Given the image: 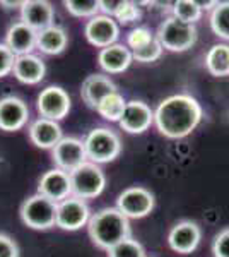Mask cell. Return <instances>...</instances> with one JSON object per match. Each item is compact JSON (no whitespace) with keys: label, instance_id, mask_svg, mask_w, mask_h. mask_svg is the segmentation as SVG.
I'll use <instances>...</instances> for the list:
<instances>
[{"label":"cell","instance_id":"1","mask_svg":"<svg viewBox=\"0 0 229 257\" xmlns=\"http://www.w3.org/2000/svg\"><path fill=\"white\" fill-rule=\"evenodd\" d=\"M203 110L191 94L178 93L164 98L154 110V125L168 139H183L200 123Z\"/></svg>","mask_w":229,"mask_h":257},{"label":"cell","instance_id":"2","mask_svg":"<svg viewBox=\"0 0 229 257\" xmlns=\"http://www.w3.org/2000/svg\"><path fill=\"white\" fill-rule=\"evenodd\" d=\"M87 233L96 247L110 250L122 240L132 237L130 219L125 218L116 208H103L91 214Z\"/></svg>","mask_w":229,"mask_h":257},{"label":"cell","instance_id":"3","mask_svg":"<svg viewBox=\"0 0 229 257\" xmlns=\"http://www.w3.org/2000/svg\"><path fill=\"white\" fill-rule=\"evenodd\" d=\"M87 161L94 165H105L116 160L122 153V141L115 131L108 127H96L84 138Z\"/></svg>","mask_w":229,"mask_h":257},{"label":"cell","instance_id":"4","mask_svg":"<svg viewBox=\"0 0 229 257\" xmlns=\"http://www.w3.org/2000/svg\"><path fill=\"white\" fill-rule=\"evenodd\" d=\"M156 38L161 47L169 52H186L197 43L198 31L197 26L186 24L183 21L173 18H166L157 28Z\"/></svg>","mask_w":229,"mask_h":257},{"label":"cell","instance_id":"5","mask_svg":"<svg viewBox=\"0 0 229 257\" xmlns=\"http://www.w3.org/2000/svg\"><path fill=\"white\" fill-rule=\"evenodd\" d=\"M19 214L24 225L33 230H50L57 225V202L36 192L24 199Z\"/></svg>","mask_w":229,"mask_h":257},{"label":"cell","instance_id":"6","mask_svg":"<svg viewBox=\"0 0 229 257\" xmlns=\"http://www.w3.org/2000/svg\"><path fill=\"white\" fill-rule=\"evenodd\" d=\"M70 184H72V196L87 201L103 194L106 187V175L99 165L86 161L70 173Z\"/></svg>","mask_w":229,"mask_h":257},{"label":"cell","instance_id":"7","mask_svg":"<svg viewBox=\"0 0 229 257\" xmlns=\"http://www.w3.org/2000/svg\"><path fill=\"white\" fill-rule=\"evenodd\" d=\"M154 196L149 189L140 187V185H134V187L125 189L116 199L115 208L128 219H140L151 214L154 209Z\"/></svg>","mask_w":229,"mask_h":257},{"label":"cell","instance_id":"8","mask_svg":"<svg viewBox=\"0 0 229 257\" xmlns=\"http://www.w3.org/2000/svg\"><path fill=\"white\" fill-rule=\"evenodd\" d=\"M70 106H72V99L67 91L60 86H47L36 98V108L40 117L55 120V122L67 117Z\"/></svg>","mask_w":229,"mask_h":257},{"label":"cell","instance_id":"9","mask_svg":"<svg viewBox=\"0 0 229 257\" xmlns=\"http://www.w3.org/2000/svg\"><path fill=\"white\" fill-rule=\"evenodd\" d=\"M91 218V209L86 201L70 196L57 204V225L65 231H77L87 226Z\"/></svg>","mask_w":229,"mask_h":257},{"label":"cell","instance_id":"10","mask_svg":"<svg viewBox=\"0 0 229 257\" xmlns=\"http://www.w3.org/2000/svg\"><path fill=\"white\" fill-rule=\"evenodd\" d=\"M86 40L96 48H106L118 43L120 38V24L113 18L105 14H98L87 19L84 26Z\"/></svg>","mask_w":229,"mask_h":257},{"label":"cell","instance_id":"11","mask_svg":"<svg viewBox=\"0 0 229 257\" xmlns=\"http://www.w3.org/2000/svg\"><path fill=\"white\" fill-rule=\"evenodd\" d=\"M52 160L55 168L72 173L87 161L84 141L79 138H62L60 143L52 149Z\"/></svg>","mask_w":229,"mask_h":257},{"label":"cell","instance_id":"12","mask_svg":"<svg viewBox=\"0 0 229 257\" xmlns=\"http://www.w3.org/2000/svg\"><path fill=\"white\" fill-rule=\"evenodd\" d=\"M38 194L48 197L53 202H62L72 196V184H70V173L64 170L52 168L45 172L38 180Z\"/></svg>","mask_w":229,"mask_h":257},{"label":"cell","instance_id":"13","mask_svg":"<svg viewBox=\"0 0 229 257\" xmlns=\"http://www.w3.org/2000/svg\"><path fill=\"white\" fill-rule=\"evenodd\" d=\"M118 123L128 134H142L154 123V110L140 99H132L127 101Z\"/></svg>","mask_w":229,"mask_h":257},{"label":"cell","instance_id":"14","mask_svg":"<svg viewBox=\"0 0 229 257\" xmlns=\"http://www.w3.org/2000/svg\"><path fill=\"white\" fill-rule=\"evenodd\" d=\"M202 240V230L195 221H183L176 223L168 233V243L171 250L178 254H191L198 247Z\"/></svg>","mask_w":229,"mask_h":257},{"label":"cell","instance_id":"15","mask_svg":"<svg viewBox=\"0 0 229 257\" xmlns=\"http://www.w3.org/2000/svg\"><path fill=\"white\" fill-rule=\"evenodd\" d=\"M29 120V106L18 96H6L0 99V131H21Z\"/></svg>","mask_w":229,"mask_h":257},{"label":"cell","instance_id":"16","mask_svg":"<svg viewBox=\"0 0 229 257\" xmlns=\"http://www.w3.org/2000/svg\"><path fill=\"white\" fill-rule=\"evenodd\" d=\"M28 134L31 143L41 149H53L64 138V131H62L60 123L43 117L33 120L28 128Z\"/></svg>","mask_w":229,"mask_h":257},{"label":"cell","instance_id":"17","mask_svg":"<svg viewBox=\"0 0 229 257\" xmlns=\"http://www.w3.org/2000/svg\"><path fill=\"white\" fill-rule=\"evenodd\" d=\"M55 11L47 0H26L21 7V21L36 33L52 26Z\"/></svg>","mask_w":229,"mask_h":257},{"label":"cell","instance_id":"18","mask_svg":"<svg viewBox=\"0 0 229 257\" xmlns=\"http://www.w3.org/2000/svg\"><path fill=\"white\" fill-rule=\"evenodd\" d=\"M134 62L132 52L127 45L115 43L111 47L99 50L98 53V64L106 74H122L125 72Z\"/></svg>","mask_w":229,"mask_h":257},{"label":"cell","instance_id":"19","mask_svg":"<svg viewBox=\"0 0 229 257\" xmlns=\"http://www.w3.org/2000/svg\"><path fill=\"white\" fill-rule=\"evenodd\" d=\"M12 74L23 84H38L47 76V64L41 57L35 55V53L21 55L16 57Z\"/></svg>","mask_w":229,"mask_h":257},{"label":"cell","instance_id":"20","mask_svg":"<svg viewBox=\"0 0 229 257\" xmlns=\"http://www.w3.org/2000/svg\"><path fill=\"white\" fill-rule=\"evenodd\" d=\"M36 33L35 30L24 24L23 21H18L7 30L6 33V45L16 57L29 55L36 48Z\"/></svg>","mask_w":229,"mask_h":257},{"label":"cell","instance_id":"21","mask_svg":"<svg viewBox=\"0 0 229 257\" xmlns=\"http://www.w3.org/2000/svg\"><path fill=\"white\" fill-rule=\"evenodd\" d=\"M115 91H116V86L110 77L103 76V74H93V76H87L84 82H82L81 96L89 108L96 110L99 101L105 96H108V94L115 93Z\"/></svg>","mask_w":229,"mask_h":257},{"label":"cell","instance_id":"22","mask_svg":"<svg viewBox=\"0 0 229 257\" xmlns=\"http://www.w3.org/2000/svg\"><path fill=\"white\" fill-rule=\"evenodd\" d=\"M69 35L62 26L52 24V26L45 28L38 31L36 35V48L45 55H58L67 48Z\"/></svg>","mask_w":229,"mask_h":257},{"label":"cell","instance_id":"23","mask_svg":"<svg viewBox=\"0 0 229 257\" xmlns=\"http://www.w3.org/2000/svg\"><path fill=\"white\" fill-rule=\"evenodd\" d=\"M205 69L215 77L229 76V45L215 43L205 53Z\"/></svg>","mask_w":229,"mask_h":257},{"label":"cell","instance_id":"24","mask_svg":"<svg viewBox=\"0 0 229 257\" xmlns=\"http://www.w3.org/2000/svg\"><path fill=\"white\" fill-rule=\"evenodd\" d=\"M125 106H127V101H125L123 94L115 91V93L108 94L99 101V105L96 106V111L108 122H120Z\"/></svg>","mask_w":229,"mask_h":257},{"label":"cell","instance_id":"25","mask_svg":"<svg viewBox=\"0 0 229 257\" xmlns=\"http://www.w3.org/2000/svg\"><path fill=\"white\" fill-rule=\"evenodd\" d=\"M210 30L220 40L229 41V2H217L209 16Z\"/></svg>","mask_w":229,"mask_h":257},{"label":"cell","instance_id":"26","mask_svg":"<svg viewBox=\"0 0 229 257\" xmlns=\"http://www.w3.org/2000/svg\"><path fill=\"white\" fill-rule=\"evenodd\" d=\"M202 14L203 11L197 4V0H178V2H173L171 16L186 24H193L195 26L202 19Z\"/></svg>","mask_w":229,"mask_h":257},{"label":"cell","instance_id":"27","mask_svg":"<svg viewBox=\"0 0 229 257\" xmlns=\"http://www.w3.org/2000/svg\"><path fill=\"white\" fill-rule=\"evenodd\" d=\"M65 9L74 18H94L99 12V0H65Z\"/></svg>","mask_w":229,"mask_h":257},{"label":"cell","instance_id":"28","mask_svg":"<svg viewBox=\"0 0 229 257\" xmlns=\"http://www.w3.org/2000/svg\"><path fill=\"white\" fill-rule=\"evenodd\" d=\"M108 252V257H145V250L139 240L128 237L111 247Z\"/></svg>","mask_w":229,"mask_h":257},{"label":"cell","instance_id":"29","mask_svg":"<svg viewBox=\"0 0 229 257\" xmlns=\"http://www.w3.org/2000/svg\"><path fill=\"white\" fill-rule=\"evenodd\" d=\"M162 50L164 48L161 47V43L157 41V38H154L149 41L147 45H144V47H140L137 50H130V52H132L134 60L140 62V64H151V62H156L161 59Z\"/></svg>","mask_w":229,"mask_h":257},{"label":"cell","instance_id":"30","mask_svg":"<svg viewBox=\"0 0 229 257\" xmlns=\"http://www.w3.org/2000/svg\"><path fill=\"white\" fill-rule=\"evenodd\" d=\"M142 12H140V7L137 2H130V0H122L118 11L115 14V21L118 24H123V26H128V24H134L140 19Z\"/></svg>","mask_w":229,"mask_h":257},{"label":"cell","instance_id":"31","mask_svg":"<svg viewBox=\"0 0 229 257\" xmlns=\"http://www.w3.org/2000/svg\"><path fill=\"white\" fill-rule=\"evenodd\" d=\"M156 38V35H152V31L145 26H139L134 28L130 33L127 35V47L130 50H137L144 45H147L149 41Z\"/></svg>","mask_w":229,"mask_h":257},{"label":"cell","instance_id":"32","mask_svg":"<svg viewBox=\"0 0 229 257\" xmlns=\"http://www.w3.org/2000/svg\"><path fill=\"white\" fill-rule=\"evenodd\" d=\"M212 254H214V257H229V228L220 230L214 237Z\"/></svg>","mask_w":229,"mask_h":257},{"label":"cell","instance_id":"33","mask_svg":"<svg viewBox=\"0 0 229 257\" xmlns=\"http://www.w3.org/2000/svg\"><path fill=\"white\" fill-rule=\"evenodd\" d=\"M14 62H16L14 53L11 52L6 43H0V77H6L12 74Z\"/></svg>","mask_w":229,"mask_h":257},{"label":"cell","instance_id":"34","mask_svg":"<svg viewBox=\"0 0 229 257\" xmlns=\"http://www.w3.org/2000/svg\"><path fill=\"white\" fill-rule=\"evenodd\" d=\"M0 257H19V247L16 240L6 233H0Z\"/></svg>","mask_w":229,"mask_h":257},{"label":"cell","instance_id":"35","mask_svg":"<svg viewBox=\"0 0 229 257\" xmlns=\"http://www.w3.org/2000/svg\"><path fill=\"white\" fill-rule=\"evenodd\" d=\"M120 4H122V0H99V11H101L105 16L115 18Z\"/></svg>","mask_w":229,"mask_h":257},{"label":"cell","instance_id":"36","mask_svg":"<svg viewBox=\"0 0 229 257\" xmlns=\"http://www.w3.org/2000/svg\"><path fill=\"white\" fill-rule=\"evenodd\" d=\"M0 6L4 7V9H19L23 7V2H7V0H0Z\"/></svg>","mask_w":229,"mask_h":257},{"label":"cell","instance_id":"37","mask_svg":"<svg viewBox=\"0 0 229 257\" xmlns=\"http://www.w3.org/2000/svg\"><path fill=\"white\" fill-rule=\"evenodd\" d=\"M197 4L200 6L202 11H212L215 7V4L217 2H203V0H197Z\"/></svg>","mask_w":229,"mask_h":257},{"label":"cell","instance_id":"38","mask_svg":"<svg viewBox=\"0 0 229 257\" xmlns=\"http://www.w3.org/2000/svg\"><path fill=\"white\" fill-rule=\"evenodd\" d=\"M145 257H149V255H145Z\"/></svg>","mask_w":229,"mask_h":257}]
</instances>
